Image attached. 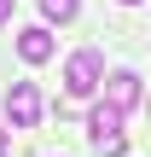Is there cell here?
I'll return each instance as SVG.
<instances>
[{
    "instance_id": "2",
    "label": "cell",
    "mask_w": 151,
    "mask_h": 157,
    "mask_svg": "<svg viewBox=\"0 0 151 157\" xmlns=\"http://www.w3.org/2000/svg\"><path fill=\"white\" fill-rule=\"evenodd\" d=\"M6 117H12V128H35L41 122V87L35 82H12L6 87Z\"/></svg>"
},
{
    "instance_id": "5",
    "label": "cell",
    "mask_w": 151,
    "mask_h": 157,
    "mask_svg": "<svg viewBox=\"0 0 151 157\" xmlns=\"http://www.w3.org/2000/svg\"><path fill=\"white\" fill-rule=\"evenodd\" d=\"M17 58H23V64H47V58H52V35H47L41 23H35V29H17Z\"/></svg>"
},
{
    "instance_id": "9",
    "label": "cell",
    "mask_w": 151,
    "mask_h": 157,
    "mask_svg": "<svg viewBox=\"0 0 151 157\" xmlns=\"http://www.w3.org/2000/svg\"><path fill=\"white\" fill-rule=\"evenodd\" d=\"M116 6H140V0H116Z\"/></svg>"
},
{
    "instance_id": "3",
    "label": "cell",
    "mask_w": 151,
    "mask_h": 157,
    "mask_svg": "<svg viewBox=\"0 0 151 157\" xmlns=\"http://www.w3.org/2000/svg\"><path fill=\"white\" fill-rule=\"evenodd\" d=\"M105 105H116V111L128 117V111L140 105V76H134V70H111V76H105Z\"/></svg>"
},
{
    "instance_id": "6",
    "label": "cell",
    "mask_w": 151,
    "mask_h": 157,
    "mask_svg": "<svg viewBox=\"0 0 151 157\" xmlns=\"http://www.w3.org/2000/svg\"><path fill=\"white\" fill-rule=\"evenodd\" d=\"M41 12H47L52 23H70V17L81 12V0H41Z\"/></svg>"
},
{
    "instance_id": "7",
    "label": "cell",
    "mask_w": 151,
    "mask_h": 157,
    "mask_svg": "<svg viewBox=\"0 0 151 157\" xmlns=\"http://www.w3.org/2000/svg\"><path fill=\"white\" fill-rule=\"evenodd\" d=\"M93 151H99V157H122V151H128V140L116 134V140H105V146H93Z\"/></svg>"
},
{
    "instance_id": "8",
    "label": "cell",
    "mask_w": 151,
    "mask_h": 157,
    "mask_svg": "<svg viewBox=\"0 0 151 157\" xmlns=\"http://www.w3.org/2000/svg\"><path fill=\"white\" fill-rule=\"evenodd\" d=\"M12 6H17V0H0V29L12 23Z\"/></svg>"
},
{
    "instance_id": "4",
    "label": "cell",
    "mask_w": 151,
    "mask_h": 157,
    "mask_svg": "<svg viewBox=\"0 0 151 157\" xmlns=\"http://www.w3.org/2000/svg\"><path fill=\"white\" fill-rule=\"evenodd\" d=\"M87 134H93V146H105V140H116V134H122V111L99 99V105L87 111Z\"/></svg>"
},
{
    "instance_id": "1",
    "label": "cell",
    "mask_w": 151,
    "mask_h": 157,
    "mask_svg": "<svg viewBox=\"0 0 151 157\" xmlns=\"http://www.w3.org/2000/svg\"><path fill=\"white\" fill-rule=\"evenodd\" d=\"M99 87H105V58H99L93 47L70 52V58H64V93H70V99H93Z\"/></svg>"
}]
</instances>
